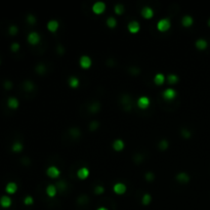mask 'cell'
I'll use <instances>...</instances> for the list:
<instances>
[{
	"label": "cell",
	"instance_id": "obj_14",
	"mask_svg": "<svg viewBox=\"0 0 210 210\" xmlns=\"http://www.w3.org/2000/svg\"><path fill=\"white\" fill-rule=\"evenodd\" d=\"M77 176L79 180H86L89 176V170L86 167H82L80 169H78L77 171Z\"/></svg>",
	"mask_w": 210,
	"mask_h": 210
},
{
	"label": "cell",
	"instance_id": "obj_20",
	"mask_svg": "<svg viewBox=\"0 0 210 210\" xmlns=\"http://www.w3.org/2000/svg\"><path fill=\"white\" fill-rule=\"evenodd\" d=\"M154 82H155L156 85H158V86L163 85L164 82H165L164 74H162V73H158V74H156L155 77H154Z\"/></svg>",
	"mask_w": 210,
	"mask_h": 210
},
{
	"label": "cell",
	"instance_id": "obj_4",
	"mask_svg": "<svg viewBox=\"0 0 210 210\" xmlns=\"http://www.w3.org/2000/svg\"><path fill=\"white\" fill-rule=\"evenodd\" d=\"M151 105V100L148 96H141L138 99V107L142 110H145Z\"/></svg>",
	"mask_w": 210,
	"mask_h": 210
},
{
	"label": "cell",
	"instance_id": "obj_41",
	"mask_svg": "<svg viewBox=\"0 0 210 210\" xmlns=\"http://www.w3.org/2000/svg\"><path fill=\"white\" fill-rule=\"evenodd\" d=\"M18 27L15 26V25H12V26L9 27V33H10V35H16V33H18Z\"/></svg>",
	"mask_w": 210,
	"mask_h": 210
},
{
	"label": "cell",
	"instance_id": "obj_31",
	"mask_svg": "<svg viewBox=\"0 0 210 210\" xmlns=\"http://www.w3.org/2000/svg\"><path fill=\"white\" fill-rule=\"evenodd\" d=\"M168 147H169V142H168L167 139H165V138L161 139L160 142H159V149L164 151V150H166Z\"/></svg>",
	"mask_w": 210,
	"mask_h": 210
},
{
	"label": "cell",
	"instance_id": "obj_26",
	"mask_svg": "<svg viewBox=\"0 0 210 210\" xmlns=\"http://www.w3.org/2000/svg\"><path fill=\"white\" fill-rule=\"evenodd\" d=\"M166 79H167V82L169 84H176L178 81V76L175 74H169Z\"/></svg>",
	"mask_w": 210,
	"mask_h": 210
},
{
	"label": "cell",
	"instance_id": "obj_15",
	"mask_svg": "<svg viewBox=\"0 0 210 210\" xmlns=\"http://www.w3.org/2000/svg\"><path fill=\"white\" fill-rule=\"evenodd\" d=\"M57 193H58L57 186H54V184H49V186L46 187V194H47L48 197H50V198L55 197Z\"/></svg>",
	"mask_w": 210,
	"mask_h": 210
},
{
	"label": "cell",
	"instance_id": "obj_32",
	"mask_svg": "<svg viewBox=\"0 0 210 210\" xmlns=\"http://www.w3.org/2000/svg\"><path fill=\"white\" fill-rule=\"evenodd\" d=\"M46 71V67L45 65H43V64H39L38 66H36V72L38 73V74L40 75H43L44 73Z\"/></svg>",
	"mask_w": 210,
	"mask_h": 210
},
{
	"label": "cell",
	"instance_id": "obj_29",
	"mask_svg": "<svg viewBox=\"0 0 210 210\" xmlns=\"http://www.w3.org/2000/svg\"><path fill=\"white\" fill-rule=\"evenodd\" d=\"M24 88L26 89L27 91H32V90H34L35 85L32 81H26V82L24 83Z\"/></svg>",
	"mask_w": 210,
	"mask_h": 210
},
{
	"label": "cell",
	"instance_id": "obj_43",
	"mask_svg": "<svg viewBox=\"0 0 210 210\" xmlns=\"http://www.w3.org/2000/svg\"><path fill=\"white\" fill-rule=\"evenodd\" d=\"M4 87L6 88V89H10L12 87V83L10 82V81H5V83H4Z\"/></svg>",
	"mask_w": 210,
	"mask_h": 210
},
{
	"label": "cell",
	"instance_id": "obj_25",
	"mask_svg": "<svg viewBox=\"0 0 210 210\" xmlns=\"http://www.w3.org/2000/svg\"><path fill=\"white\" fill-rule=\"evenodd\" d=\"M100 103L99 102H93L89 106V111L91 113H96V112L100 111Z\"/></svg>",
	"mask_w": 210,
	"mask_h": 210
},
{
	"label": "cell",
	"instance_id": "obj_33",
	"mask_svg": "<svg viewBox=\"0 0 210 210\" xmlns=\"http://www.w3.org/2000/svg\"><path fill=\"white\" fill-rule=\"evenodd\" d=\"M151 201H152V197H151L150 194H145L144 196H142V202L144 205H149V204L151 203Z\"/></svg>",
	"mask_w": 210,
	"mask_h": 210
},
{
	"label": "cell",
	"instance_id": "obj_30",
	"mask_svg": "<svg viewBox=\"0 0 210 210\" xmlns=\"http://www.w3.org/2000/svg\"><path fill=\"white\" fill-rule=\"evenodd\" d=\"M114 12L116 15H122L123 12H124V6H123L122 4H116L115 5V7H114Z\"/></svg>",
	"mask_w": 210,
	"mask_h": 210
},
{
	"label": "cell",
	"instance_id": "obj_3",
	"mask_svg": "<svg viewBox=\"0 0 210 210\" xmlns=\"http://www.w3.org/2000/svg\"><path fill=\"white\" fill-rule=\"evenodd\" d=\"M176 96H177V93H176V91L173 88H167V89H165L163 92H162V96L164 97L165 100H174L176 97Z\"/></svg>",
	"mask_w": 210,
	"mask_h": 210
},
{
	"label": "cell",
	"instance_id": "obj_40",
	"mask_svg": "<svg viewBox=\"0 0 210 210\" xmlns=\"http://www.w3.org/2000/svg\"><path fill=\"white\" fill-rule=\"evenodd\" d=\"M27 21L30 25H34L36 23V18L33 15H29L27 16Z\"/></svg>",
	"mask_w": 210,
	"mask_h": 210
},
{
	"label": "cell",
	"instance_id": "obj_13",
	"mask_svg": "<svg viewBox=\"0 0 210 210\" xmlns=\"http://www.w3.org/2000/svg\"><path fill=\"white\" fill-rule=\"evenodd\" d=\"M58 27H60V24H58V22L55 21V19H51V21H49L48 23H47V30L51 33L57 32Z\"/></svg>",
	"mask_w": 210,
	"mask_h": 210
},
{
	"label": "cell",
	"instance_id": "obj_24",
	"mask_svg": "<svg viewBox=\"0 0 210 210\" xmlns=\"http://www.w3.org/2000/svg\"><path fill=\"white\" fill-rule=\"evenodd\" d=\"M107 26L109 28H111V29H113V28H115L117 26V19L114 18V16H109V18L107 19Z\"/></svg>",
	"mask_w": 210,
	"mask_h": 210
},
{
	"label": "cell",
	"instance_id": "obj_28",
	"mask_svg": "<svg viewBox=\"0 0 210 210\" xmlns=\"http://www.w3.org/2000/svg\"><path fill=\"white\" fill-rule=\"evenodd\" d=\"M23 145H22V142H16L15 144L12 145V150L13 151V152H21L22 150H23Z\"/></svg>",
	"mask_w": 210,
	"mask_h": 210
},
{
	"label": "cell",
	"instance_id": "obj_46",
	"mask_svg": "<svg viewBox=\"0 0 210 210\" xmlns=\"http://www.w3.org/2000/svg\"><path fill=\"white\" fill-rule=\"evenodd\" d=\"M208 26H209V27H210V19H208Z\"/></svg>",
	"mask_w": 210,
	"mask_h": 210
},
{
	"label": "cell",
	"instance_id": "obj_21",
	"mask_svg": "<svg viewBox=\"0 0 210 210\" xmlns=\"http://www.w3.org/2000/svg\"><path fill=\"white\" fill-rule=\"evenodd\" d=\"M18 190V186H16V183H8L6 184V187H5V191H6L8 194H15Z\"/></svg>",
	"mask_w": 210,
	"mask_h": 210
},
{
	"label": "cell",
	"instance_id": "obj_19",
	"mask_svg": "<svg viewBox=\"0 0 210 210\" xmlns=\"http://www.w3.org/2000/svg\"><path fill=\"white\" fill-rule=\"evenodd\" d=\"M195 45H196V47H197L199 50H204V49L207 48V46H208V43H207V41L205 40V39L200 38V39H198V40L196 41Z\"/></svg>",
	"mask_w": 210,
	"mask_h": 210
},
{
	"label": "cell",
	"instance_id": "obj_17",
	"mask_svg": "<svg viewBox=\"0 0 210 210\" xmlns=\"http://www.w3.org/2000/svg\"><path fill=\"white\" fill-rule=\"evenodd\" d=\"M193 23H194V19H193V18L191 16H189V15H187V16H183V19H181V25H183L184 27H191Z\"/></svg>",
	"mask_w": 210,
	"mask_h": 210
},
{
	"label": "cell",
	"instance_id": "obj_16",
	"mask_svg": "<svg viewBox=\"0 0 210 210\" xmlns=\"http://www.w3.org/2000/svg\"><path fill=\"white\" fill-rule=\"evenodd\" d=\"M113 149L115 151H117V152H120V151H122L123 149H124L125 147V144L124 142L122 141V139H115V141L113 142Z\"/></svg>",
	"mask_w": 210,
	"mask_h": 210
},
{
	"label": "cell",
	"instance_id": "obj_7",
	"mask_svg": "<svg viewBox=\"0 0 210 210\" xmlns=\"http://www.w3.org/2000/svg\"><path fill=\"white\" fill-rule=\"evenodd\" d=\"M127 29L130 33H132V34H136V33H138V31L141 30V25H139L138 22H136V21H131L130 23H128L127 25Z\"/></svg>",
	"mask_w": 210,
	"mask_h": 210
},
{
	"label": "cell",
	"instance_id": "obj_5",
	"mask_svg": "<svg viewBox=\"0 0 210 210\" xmlns=\"http://www.w3.org/2000/svg\"><path fill=\"white\" fill-rule=\"evenodd\" d=\"M106 10V4L103 1H97L92 5V12L96 15H102Z\"/></svg>",
	"mask_w": 210,
	"mask_h": 210
},
{
	"label": "cell",
	"instance_id": "obj_2",
	"mask_svg": "<svg viewBox=\"0 0 210 210\" xmlns=\"http://www.w3.org/2000/svg\"><path fill=\"white\" fill-rule=\"evenodd\" d=\"M79 65L82 69L84 70H87L91 67L92 65V61L91 58L88 57V55H82L79 60Z\"/></svg>",
	"mask_w": 210,
	"mask_h": 210
},
{
	"label": "cell",
	"instance_id": "obj_35",
	"mask_svg": "<svg viewBox=\"0 0 210 210\" xmlns=\"http://www.w3.org/2000/svg\"><path fill=\"white\" fill-rule=\"evenodd\" d=\"M57 187H58V190H61V191H64V190H66L67 189L66 181L65 180H60L57 184Z\"/></svg>",
	"mask_w": 210,
	"mask_h": 210
},
{
	"label": "cell",
	"instance_id": "obj_44",
	"mask_svg": "<svg viewBox=\"0 0 210 210\" xmlns=\"http://www.w3.org/2000/svg\"><path fill=\"white\" fill-rule=\"evenodd\" d=\"M58 52H60V54H63V52H65V50H64V48H63V47H61V46H58Z\"/></svg>",
	"mask_w": 210,
	"mask_h": 210
},
{
	"label": "cell",
	"instance_id": "obj_10",
	"mask_svg": "<svg viewBox=\"0 0 210 210\" xmlns=\"http://www.w3.org/2000/svg\"><path fill=\"white\" fill-rule=\"evenodd\" d=\"M113 190H114V192L116 193L117 195H122V194H124V193L126 192L127 187H126V186H125L124 184H122V183H117V184H114Z\"/></svg>",
	"mask_w": 210,
	"mask_h": 210
},
{
	"label": "cell",
	"instance_id": "obj_12",
	"mask_svg": "<svg viewBox=\"0 0 210 210\" xmlns=\"http://www.w3.org/2000/svg\"><path fill=\"white\" fill-rule=\"evenodd\" d=\"M175 178H176V180H177L178 183H180V184H187V183H189V180H190V176L186 172L177 173L176 176H175Z\"/></svg>",
	"mask_w": 210,
	"mask_h": 210
},
{
	"label": "cell",
	"instance_id": "obj_9",
	"mask_svg": "<svg viewBox=\"0 0 210 210\" xmlns=\"http://www.w3.org/2000/svg\"><path fill=\"white\" fill-rule=\"evenodd\" d=\"M141 13H142V18L148 19H152L153 16H154V10H153V8L150 7V6H145V7L142 9Z\"/></svg>",
	"mask_w": 210,
	"mask_h": 210
},
{
	"label": "cell",
	"instance_id": "obj_34",
	"mask_svg": "<svg viewBox=\"0 0 210 210\" xmlns=\"http://www.w3.org/2000/svg\"><path fill=\"white\" fill-rule=\"evenodd\" d=\"M180 134H181V136H183L184 138H191V135H192V133H191V131H190L189 129H187V128H183L180 131Z\"/></svg>",
	"mask_w": 210,
	"mask_h": 210
},
{
	"label": "cell",
	"instance_id": "obj_6",
	"mask_svg": "<svg viewBox=\"0 0 210 210\" xmlns=\"http://www.w3.org/2000/svg\"><path fill=\"white\" fill-rule=\"evenodd\" d=\"M46 174L50 178H58L61 174V171L57 166H49L46 170Z\"/></svg>",
	"mask_w": 210,
	"mask_h": 210
},
{
	"label": "cell",
	"instance_id": "obj_18",
	"mask_svg": "<svg viewBox=\"0 0 210 210\" xmlns=\"http://www.w3.org/2000/svg\"><path fill=\"white\" fill-rule=\"evenodd\" d=\"M0 205L3 207V208H8V207H10V205H12V199L7 197V196H2L0 198Z\"/></svg>",
	"mask_w": 210,
	"mask_h": 210
},
{
	"label": "cell",
	"instance_id": "obj_37",
	"mask_svg": "<svg viewBox=\"0 0 210 210\" xmlns=\"http://www.w3.org/2000/svg\"><path fill=\"white\" fill-rule=\"evenodd\" d=\"M33 202H34V199L31 197V196H27V197L24 199L25 205H32Z\"/></svg>",
	"mask_w": 210,
	"mask_h": 210
},
{
	"label": "cell",
	"instance_id": "obj_23",
	"mask_svg": "<svg viewBox=\"0 0 210 210\" xmlns=\"http://www.w3.org/2000/svg\"><path fill=\"white\" fill-rule=\"evenodd\" d=\"M69 85L71 86L72 88H77L78 86H79V79H78L77 77H75V76H71L69 78Z\"/></svg>",
	"mask_w": 210,
	"mask_h": 210
},
{
	"label": "cell",
	"instance_id": "obj_1",
	"mask_svg": "<svg viewBox=\"0 0 210 210\" xmlns=\"http://www.w3.org/2000/svg\"><path fill=\"white\" fill-rule=\"evenodd\" d=\"M170 27H171V22H170V19L168 18L161 19L157 23V29L160 32H166V31L170 29Z\"/></svg>",
	"mask_w": 210,
	"mask_h": 210
},
{
	"label": "cell",
	"instance_id": "obj_27",
	"mask_svg": "<svg viewBox=\"0 0 210 210\" xmlns=\"http://www.w3.org/2000/svg\"><path fill=\"white\" fill-rule=\"evenodd\" d=\"M69 132H70V134H71V135L73 136V138H78V136H80V134H81L80 129H79V128H77V127L70 128Z\"/></svg>",
	"mask_w": 210,
	"mask_h": 210
},
{
	"label": "cell",
	"instance_id": "obj_45",
	"mask_svg": "<svg viewBox=\"0 0 210 210\" xmlns=\"http://www.w3.org/2000/svg\"><path fill=\"white\" fill-rule=\"evenodd\" d=\"M97 210H108V209L106 208V207H100V208L97 209Z\"/></svg>",
	"mask_w": 210,
	"mask_h": 210
},
{
	"label": "cell",
	"instance_id": "obj_22",
	"mask_svg": "<svg viewBox=\"0 0 210 210\" xmlns=\"http://www.w3.org/2000/svg\"><path fill=\"white\" fill-rule=\"evenodd\" d=\"M7 105L10 109H18L19 107V100L16 97H9L7 100Z\"/></svg>",
	"mask_w": 210,
	"mask_h": 210
},
{
	"label": "cell",
	"instance_id": "obj_8",
	"mask_svg": "<svg viewBox=\"0 0 210 210\" xmlns=\"http://www.w3.org/2000/svg\"><path fill=\"white\" fill-rule=\"evenodd\" d=\"M28 42L32 45H36L40 42V35L37 32H31L28 35Z\"/></svg>",
	"mask_w": 210,
	"mask_h": 210
},
{
	"label": "cell",
	"instance_id": "obj_36",
	"mask_svg": "<svg viewBox=\"0 0 210 210\" xmlns=\"http://www.w3.org/2000/svg\"><path fill=\"white\" fill-rule=\"evenodd\" d=\"M94 193H96V195H102L105 193V187L103 186H96L94 187Z\"/></svg>",
	"mask_w": 210,
	"mask_h": 210
},
{
	"label": "cell",
	"instance_id": "obj_39",
	"mask_svg": "<svg viewBox=\"0 0 210 210\" xmlns=\"http://www.w3.org/2000/svg\"><path fill=\"white\" fill-rule=\"evenodd\" d=\"M145 180H147L148 181H152V180H154V177H155V175H154L153 172L149 171V172H147L145 174Z\"/></svg>",
	"mask_w": 210,
	"mask_h": 210
},
{
	"label": "cell",
	"instance_id": "obj_11",
	"mask_svg": "<svg viewBox=\"0 0 210 210\" xmlns=\"http://www.w3.org/2000/svg\"><path fill=\"white\" fill-rule=\"evenodd\" d=\"M121 102L123 103V106H124L125 111L131 110V107H132V105H131V97L128 96V94H124V96H122Z\"/></svg>",
	"mask_w": 210,
	"mask_h": 210
},
{
	"label": "cell",
	"instance_id": "obj_38",
	"mask_svg": "<svg viewBox=\"0 0 210 210\" xmlns=\"http://www.w3.org/2000/svg\"><path fill=\"white\" fill-rule=\"evenodd\" d=\"M99 127V122L97 121H92L91 123H89V129L91 131H94L96 129H97Z\"/></svg>",
	"mask_w": 210,
	"mask_h": 210
},
{
	"label": "cell",
	"instance_id": "obj_42",
	"mask_svg": "<svg viewBox=\"0 0 210 210\" xmlns=\"http://www.w3.org/2000/svg\"><path fill=\"white\" fill-rule=\"evenodd\" d=\"M19 49V43H12V51H18Z\"/></svg>",
	"mask_w": 210,
	"mask_h": 210
}]
</instances>
